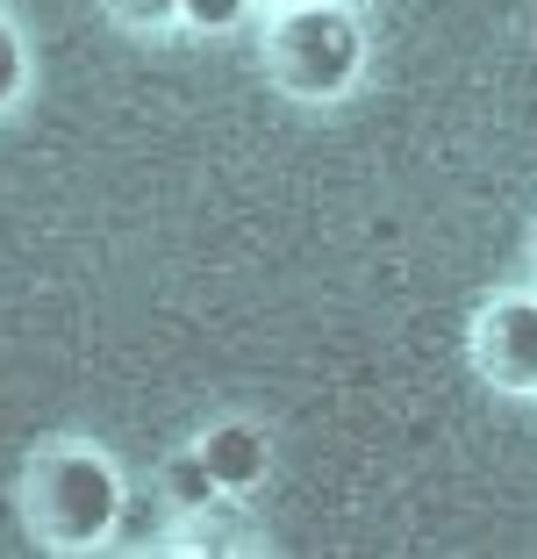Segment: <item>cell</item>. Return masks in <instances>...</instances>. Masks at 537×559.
I'll return each mask as SVG.
<instances>
[{"label":"cell","mask_w":537,"mask_h":559,"mask_svg":"<svg viewBox=\"0 0 537 559\" xmlns=\"http://www.w3.org/2000/svg\"><path fill=\"white\" fill-rule=\"evenodd\" d=\"M194 444H201V460H208V474H215V488H223V495H251V488L265 480V466H273V444H265V430L244 424V416H223V424H208Z\"/></svg>","instance_id":"cell-4"},{"label":"cell","mask_w":537,"mask_h":559,"mask_svg":"<svg viewBox=\"0 0 537 559\" xmlns=\"http://www.w3.org/2000/svg\"><path fill=\"white\" fill-rule=\"evenodd\" d=\"M265 8H287V0H259V15H265Z\"/></svg>","instance_id":"cell-9"},{"label":"cell","mask_w":537,"mask_h":559,"mask_svg":"<svg viewBox=\"0 0 537 559\" xmlns=\"http://www.w3.org/2000/svg\"><path fill=\"white\" fill-rule=\"evenodd\" d=\"M259 15V0H179V29L194 36H237Z\"/></svg>","instance_id":"cell-6"},{"label":"cell","mask_w":537,"mask_h":559,"mask_svg":"<svg viewBox=\"0 0 537 559\" xmlns=\"http://www.w3.org/2000/svg\"><path fill=\"white\" fill-rule=\"evenodd\" d=\"M530 265H537V230H530Z\"/></svg>","instance_id":"cell-10"},{"label":"cell","mask_w":537,"mask_h":559,"mask_svg":"<svg viewBox=\"0 0 537 559\" xmlns=\"http://www.w3.org/2000/svg\"><path fill=\"white\" fill-rule=\"evenodd\" d=\"M158 488H165V502H172L179 516H201L215 495H223V488H215V474H208V460H201V444H179L172 460L158 466Z\"/></svg>","instance_id":"cell-5"},{"label":"cell","mask_w":537,"mask_h":559,"mask_svg":"<svg viewBox=\"0 0 537 559\" xmlns=\"http://www.w3.org/2000/svg\"><path fill=\"white\" fill-rule=\"evenodd\" d=\"M100 15L130 36H172L179 29V0H100Z\"/></svg>","instance_id":"cell-7"},{"label":"cell","mask_w":537,"mask_h":559,"mask_svg":"<svg viewBox=\"0 0 537 559\" xmlns=\"http://www.w3.org/2000/svg\"><path fill=\"white\" fill-rule=\"evenodd\" d=\"M22 524L44 552H100L122 524V474L94 444H44L22 466Z\"/></svg>","instance_id":"cell-2"},{"label":"cell","mask_w":537,"mask_h":559,"mask_svg":"<svg viewBox=\"0 0 537 559\" xmlns=\"http://www.w3.org/2000/svg\"><path fill=\"white\" fill-rule=\"evenodd\" d=\"M366 58H373L366 22L344 0H287V8H265L259 66L287 100H309V108L344 100L366 80Z\"/></svg>","instance_id":"cell-1"},{"label":"cell","mask_w":537,"mask_h":559,"mask_svg":"<svg viewBox=\"0 0 537 559\" xmlns=\"http://www.w3.org/2000/svg\"><path fill=\"white\" fill-rule=\"evenodd\" d=\"M29 36L15 29V22L0 15V116H8V108H22V94H29Z\"/></svg>","instance_id":"cell-8"},{"label":"cell","mask_w":537,"mask_h":559,"mask_svg":"<svg viewBox=\"0 0 537 559\" xmlns=\"http://www.w3.org/2000/svg\"><path fill=\"white\" fill-rule=\"evenodd\" d=\"M466 352H473V373L488 380L494 395H537V295L480 301Z\"/></svg>","instance_id":"cell-3"}]
</instances>
